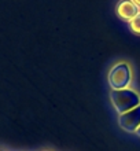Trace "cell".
Wrapping results in <instances>:
<instances>
[{
	"label": "cell",
	"mask_w": 140,
	"mask_h": 151,
	"mask_svg": "<svg viewBox=\"0 0 140 151\" xmlns=\"http://www.w3.org/2000/svg\"><path fill=\"white\" fill-rule=\"evenodd\" d=\"M110 100L116 111L120 114L132 110L140 104V95L132 88H125V89H111L110 92Z\"/></svg>",
	"instance_id": "cell-1"
},
{
	"label": "cell",
	"mask_w": 140,
	"mask_h": 151,
	"mask_svg": "<svg viewBox=\"0 0 140 151\" xmlns=\"http://www.w3.org/2000/svg\"><path fill=\"white\" fill-rule=\"evenodd\" d=\"M132 81V73L128 63L120 62L114 65L108 73V85L111 89H125L129 88V84Z\"/></svg>",
	"instance_id": "cell-2"
},
{
	"label": "cell",
	"mask_w": 140,
	"mask_h": 151,
	"mask_svg": "<svg viewBox=\"0 0 140 151\" xmlns=\"http://www.w3.org/2000/svg\"><path fill=\"white\" fill-rule=\"evenodd\" d=\"M118 124L124 131L129 133H136L140 127V104L137 107L118 115Z\"/></svg>",
	"instance_id": "cell-3"
},
{
	"label": "cell",
	"mask_w": 140,
	"mask_h": 151,
	"mask_svg": "<svg viewBox=\"0 0 140 151\" xmlns=\"http://www.w3.org/2000/svg\"><path fill=\"white\" fill-rule=\"evenodd\" d=\"M116 12L121 19L131 22L140 12V7L133 0H121L120 3L117 4Z\"/></svg>",
	"instance_id": "cell-4"
},
{
	"label": "cell",
	"mask_w": 140,
	"mask_h": 151,
	"mask_svg": "<svg viewBox=\"0 0 140 151\" xmlns=\"http://www.w3.org/2000/svg\"><path fill=\"white\" fill-rule=\"evenodd\" d=\"M129 28H131V30H132L135 35H139L140 36V12L129 22Z\"/></svg>",
	"instance_id": "cell-5"
},
{
	"label": "cell",
	"mask_w": 140,
	"mask_h": 151,
	"mask_svg": "<svg viewBox=\"0 0 140 151\" xmlns=\"http://www.w3.org/2000/svg\"><path fill=\"white\" fill-rule=\"evenodd\" d=\"M133 1H135V3H136L137 6H139V7H140V0H133Z\"/></svg>",
	"instance_id": "cell-6"
},
{
	"label": "cell",
	"mask_w": 140,
	"mask_h": 151,
	"mask_svg": "<svg viewBox=\"0 0 140 151\" xmlns=\"http://www.w3.org/2000/svg\"><path fill=\"white\" fill-rule=\"evenodd\" d=\"M136 135H137V136H140V127H139V129L136 131Z\"/></svg>",
	"instance_id": "cell-7"
},
{
	"label": "cell",
	"mask_w": 140,
	"mask_h": 151,
	"mask_svg": "<svg viewBox=\"0 0 140 151\" xmlns=\"http://www.w3.org/2000/svg\"><path fill=\"white\" fill-rule=\"evenodd\" d=\"M0 151H1V150H0Z\"/></svg>",
	"instance_id": "cell-8"
}]
</instances>
